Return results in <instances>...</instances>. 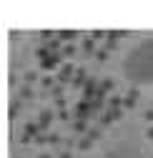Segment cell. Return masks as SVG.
<instances>
[{
	"mask_svg": "<svg viewBox=\"0 0 153 158\" xmlns=\"http://www.w3.org/2000/svg\"><path fill=\"white\" fill-rule=\"evenodd\" d=\"M75 70H78V68H73L70 63L60 65V70H58V81H60V85H65V83H73V78H75Z\"/></svg>",
	"mask_w": 153,
	"mask_h": 158,
	"instance_id": "6da1fadb",
	"label": "cell"
},
{
	"mask_svg": "<svg viewBox=\"0 0 153 158\" xmlns=\"http://www.w3.org/2000/svg\"><path fill=\"white\" fill-rule=\"evenodd\" d=\"M63 63V53H50L45 60H40V68L43 70H53V68H58Z\"/></svg>",
	"mask_w": 153,
	"mask_h": 158,
	"instance_id": "7a4b0ae2",
	"label": "cell"
},
{
	"mask_svg": "<svg viewBox=\"0 0 153 158\" xmlns=\"http://www.w3.org/2000/svg\"><path fill=\"white\" fill-rule=\"evenodd\" d=\"M98 88H101V83L95 81V78H88V83L83 88V101H93L95 93H98Z\"/></svg>",
	"mask_w": 153,
	"mask_h": 158,
	"instance_id": "3957f363",
	"label": "cell"
},
{
	"mask_svg": "<svg viewBox=\"0 0 153 158\" xmlns=\"http://www.w3.org/2000/svg\"><path fill=\"white\" fill-rule=\"evenodd\" d=\"M75 115H78L81 121H88V118L93 115V108H90V101H83V98H81V103L75 106Z\"/></svg>",
	"mask_w": 153,
	"mask_h": 158,
	"instance_id": "277c9868",
	"label": "cell"
},
{
	"mask_svg": "<svg viewBox=\"0 0 153 158\" xmlns=\"http://www.w3.org/2000/svg\"><path fill=\"white\" fill-rule=\"evenodd\" d=\"M121 115H123V110H121V108H116V110L108 108V110L101 115V126H108V123H113V121H118Z\"/></svg>",
	"mask_w": 153,
	"mask_h": 158,
	"instance_id": "5b68a950",
	"label": "cell"
},
{
	"mask_svg": "<svg viewBox=\"0 0 153 158\" xmlns=\"http://www.w3.org/2000/svg\"><path fill=\"white\" fill-rule=\"evenodd\" d=\"M85 83H88V73H85V68H78L70 85H73V88H85Z\"/></svg>",
	"mask_w": 153,
	"mask_h": 158,
	"instance_id": "8992f818",
	"label": "cell"
},
{
	"mask_svg": "<svg viewBox=\"0 0 153 158\" xmlns=\"http://www.w3.org/2000/svg\"><path fill=\"white\" fill-rule=\"evenodd\" d=\"M58 38H60V40H65V43H70V40H75V38H78V30L63 28V30H58Z\"/></svg>",
	"mask_w": 153,
	"mask_h": 158,
	"instance_id": "52a82bcc",
	"label": "cell"
},
{
	"mask_svg": "<svg viewBox=\"0 0 153 158\" xmlns=\"http://www.w3.org/2000/svg\"><path fill=\"white\" fill-rule=\"evenodd\" d=\"M50 121H53V113H50V110H43L40 118H38V126H40V131H45V128L50 126Z\"/></svg>",
	"mask_w": 153,
	"mask_h": 158,
	"instance_id": "ba28073f",
	"label": "cell"
},
{
	"mask_svg": "<svg viewBox=\"0 0 153 158\" xmlns=\"http://www.w3.org/2000/svg\"><path fill=\"white\" fill-rule=\"evenodd\" d=\"M136 101H138V90L133 88V90L123 98V108H133V106H136Z\"/></svg>",
	"mask_w": 153,
	"mask_h": 158,
	"instance_id": "9c48e42d",
	"label": "cell"
},
{
	"mask_svg": "<svg viewBox=\"0 0 153 158\" xmlns=\"http://www.w3.org/2000/svg\"><path fill=\"white\" fill-rule=\"evenodd\" d=\"M23 133H25V135H30L33 141H35V138L40 135V126H38V123H28V126L23 128Z\"/></svg>",
	"mask_w": 153,
	"mask_h": 158,
	"instance_id": "30bf717a",
	"label": "cell"
},
{
	"mask_svg": "<svg viewBox=\"0 0 153 158\" xmlns=\"http://www.w3.org/2000/svg\"><path fill=\"white\" fill-rule=\"evenodd\" d=\"M83 50L88 55H95V40H93V38H85V40H83Z\"/></svg>",
	"mask_w": 153,
	"mask_h": 158,
	"instance_id": "8fae6325",
	"label": "cell"
},
{
	"mask_svg": "<svg viewBox=\"0 0 153 158\" xmlns=\"http://www.w3.org/2000/svg\"><path fill=\"white\" fill-rule=\"evenodd\" d=\"M73 131L75 133H88V121H81V118H78V121L73 123Z\"/></svg>",
	"mask_w": 153,
	"mask_h": 158,
	"instance_id": "7c38bea8",
	"label": "cell"
},
{
	"mask_svg": "<svg viewBox=\"0 0 153 158\" xmlns=\"http://www.w3.org/2000/svg\"><path fill=\"white\" fill-rule=\"evenodd\" d=\"M108 108H113V110H116V108H123V98L110 95V98H108Z\"/></svg>",
	"mask_w": 153,
	"mask_h": 158,
	"instance_id": "4fadbf2b",
	"label": "cell"
},
{
	"mask_svg": "<svg viewBox=\"0 0 153 158\" xmlns=\"http://www.w3.org/2000/svg\"><path fill=\"white\" fill-rule=\"evenodd\" d=\"M48 55H50V48H48V45H40V48L35 50V58H38V60H45Z\"/></svg>",
	"mask_w": 153,
	"mask_h": 158,
	"instance_id": "5bb4252c",
	"label": "cell"
},
{
	"mask_svg": "<svg viewBox=\"0 0 153 158\" xmlns=\"http://www.w3.org/2000/svg\"><path fill=\"white\" fill-rule=\"evenodd\" d=\"M48 48H50V53H60V38H53L50 43H45Z\"/></svg>",
	"mask_w": 153,
	"mask_h": 158,
	"instance_id": "9a60e30c",
	"label": "cell"
},
{
	"mask_svg": "<svg viewBox=\"0 0 153 158\" xmlns=\"http://www.w3.org/2000/svg\"><path fill=\"white\" fill-rule=\"evenodd\" d=\"M93 58H95V60H98V63H105V60H108V50H105V48L95 50V55H93Z\"/></svg>",
	"mask_w": 153,
	"mask_h": 158,
	"instance_id": "2e32d148",
	"label": "cell"
},
{
	"mask_svg": "<svg viewBox=\"0 0 153 158\" xmlns=\"http://www.w3.org/2000/svg\"><path fill=\"white\" fill-rule=\"evenodd\" d=\"M90 146H93V141H90L88 135H85V138H81V141H78V148H81V151H88Z\"/></svg>",
	"mask_w": 153,
	"mask_h": 158,
	"instance_id": "e0dca14e",
	"label": "cell"
},
{
	"mask_svg": "<svg viewBox=\"0 0 153 158\" xmlns=\"http://www.w3.org/2000/svg\"><path fill=\"white\" fill-rule=\"evenodd\" d=\"M113 85H116V83H113L110 78H105V81H101V90H103V93H108V90H113Z\"/></svg>",
	"mask_w": 153,
	"mask_h": 158,
	"instance_id": "ac0fdd59",
	"label": "cell"
},
{
	"mask_svg": "<svg viewBox=\"0 0 153 158\" xmlns=\"http://www.w3.org/2000/svg\"><path fill=\"white\" fill-rule=\"evenodd\" d=\"M123 35H128V30H108V38H113V40H118Z\"/></svg>",
	"mask_w": 153,
	"mask_h": 158,
	"instance_id": "d6986e66",
	"label": "cell"
},
{
	"mask_svg": "<svg viewBox=\"0 0 153 158\" xmlns=\"http://www.w3.org/2000/svg\"><path fill=\"white\" fill-rule=\"evenodd\" d=\"M60 141H63V138H60V133H50V135H48V143H50V146H58Z\"/></svg>",
	"mask_w": 153,
	"mask_h": 158,
	"instance_id": "ffe728a7",
	"label": "cell"
},
{
	"mask_svg": "<svg viewBox=\"0 0 153 158\" xmlns=\"http://www.w3.org/2000/svg\"><path fill=\"white\" fill-rule=\"evenodd\" d=\"M85 135L90 138V141H98V138H101V128H90V131H88Z\"/></svg>",
	"mask_w": 153,
	"mask_h": 158,
	"instance_id": "44dd1931",
	"label": "cell"
},
{
	"mask_svg": "<svg viewBox=\"0 0 153 158\" xmlns=\"http://www.w3.org/2000/svg\"><path fill=\"white\" fill-rule=\"evenodd\" d=\"M43 88H48V90H53V88H55V81H53L50 75H45V78H43Z\"/></svg>",
	"mask_w": 153,
	"mask_h": 158,
	"instance_id": "7402d4cb",
	"label": "cell"
},
{
	"mask_svg": "<svg viewBox=\"0 0 153 158\" xmlns=\"http://www.w3.org/2000/svg\"><path fill=\"white\" fill-rule=\"evenodd\" d=\"M75 55V45H65L63 48V58H73Z\"/></svg>",
	"mask_w": 153,
	"mask_h": 158,
	"instance_id": "603a6c76",
	"label": "cell"
},
{
	"mask_svg": "<svg viewBox=\"0 0 153 158\" xmlns=\"http://www.w3.org/2000/svg\"><path fill=\"white\" fill-rule=\"evenodd\" d=\"M90 38H93V40H101V38H108V33H105V30H93Z\"/></svg>",
	"mask_w": 153,
	"mask_h": 158,
	"instance_id": "cb8c5ba5",
	"label": "cell"
},
{
	"mask_svg": "<svg viewBox=\"0 0 153 158\" xmlns=\"http://www.w3.org/2000/svg\"><path fill=\"white\" fill-rule=\"evenodd\" d=\"M18 110H20V103L13 101V103H10V118H15V115H18Z\"/></svg>",
	"mask_w": 153,
	"mask_h": 158,
	"instance_id": "d4e9b609",
	"label": "cell"
},
{
	"mask_svg": "<svg viewBox=\"0 0 153 158\" xmlns=\"http://www.w3.org/2000/svg\"><path fill=\"white\" fill-rule=\"evenodd\" d=\"M20 98H33V90H30V85H23V88H20Z\"/></svg>",
	"mask_w": 153,
	"mask_h": 158,
	"instance_id": "484cf974",
	"label": "cell"
},
{
	"mask_svg": "<svg viewBox=\"0 0 153 158\" xmlns=\"http://www.w3.org/2000/svg\"><path fill=\"white\" fill-rule=\"evenodd\" d=\"M35 81H38V73H25V85H30Z\"/></svg>",
	"mask_w": 153,
	"mask_h": 158,
	"instance_id": "4316f807",
	"label": "cell"
},
{
	"mask_svg": "<svg viewBox=\"0 0 153 158\" xmlns=\"http://www.w3.org/2000/svg\"><path fill=\"white\" fill-rule=\"evenodd\" d=\"M118 45V40H113V38H105V50H113Z\"/></svg>",
	"mask_w": 153,
	"mask_h": 158,
	"instance_id": "83f0119b",
	"label": "cell"
},
{
	"mask_svg": "<svg viewBox=\"0 0 153 158\" xmlns=\"http://www.w3.org/2000/svg\"><path fill=\"white\" fill-rule=\"evenodd\" d=\"M50 93H53V95H55V98H63V85H60V83H58V85H55V88H53V90H50Z\"/></svg>",
	"mask_w": 153,
	"mask_h": 158,
	"instance_id": "f1b7e54d",
	"label": "cell"
},
{
	"mask_svg": "<svg viewBox=\"0 0 153 158\" xmlns=\"http://www.w3.org/2000/svg\"><path fill=\"white\" fill-rule=\"evenodd\" d=\"M55 106H58L60 110H65V98H55Z\"/></svg>",
	"mask_w": 153,
	"mask_h": 158,
	"instance_id": "f546056e",
	"label": "cell"
},
{
	"mask_svg": "<svg viewBox=\"0 0 153 158\" xmlns=\"http://www.w3.org/2000/svg\"><path fill=\"white\" fill-rule=\"evenodd\" d=\"M35 143H38V146H43V143H48V135H38V138H35Z\"/></svg>",
	"mask_w": 153,
	"mask_h": 158,
	"instance_id": "4dcf8cb0",
	"label": "cell"
},
{
	"mask_svg": "<svg viewBox=\"0 0 153 158\" xmlns=\"http://www.w3.org/2000/svg\"><path fill=\"white\" fill-rule=\"evenodd\" d=\"M58 118H60V121H68L70 113H68V110H60V113H58Z\"/></svg>",
	"mask_w": 153,
	"mask_h": 158,
	"instance_id": "1f68e13d",
	"label": "cell"
},
{
	"mask_svg": "<svg viewBox=\"0 0 153 158\" xmlns=\"http://www.w3.org/2000/svg\"><path fill=\"white\" fill-rule=\"evenodd\" d=\"M143 118H146L148 123H153V110H146V113H143Z\"/></svg>",
	"mask_w": 153,
	"mask_h": 158,
	"instance_id": "d6a6232c",
	"label": "cell"
},
{
	"mask_svg": "<svg viewBox=\"0 0 153 158\" xmlns=\"http://www.w3.org/2000/svg\"><path fill=\"white\" fill-rule=\"evenodd\" d=\"M58 158H73V156H70V151H63V153H60Z\"/></svg>",
	"mask_w": 153,
	"mask_h": 158,
	"instance_id": "836d02e7",
	"label": "cell"
},
{
	"mask_svg": "<svg viewBox=\"0 0 153 158\" xmlns=\"http://www.w3.org/2000/svg\"><path fill=\"white\" fill-rule=\"evenodd\" d=\"M148 138H151V141H153V126L148 128Z\"/></svg>",
	"mask_w": 153,
	"mask_h": 158,
	"instance_id": "e575fe53",
	"label": "cell"
},
{
	"mask_svg": "<svg viewBox=\"0 0 153 158\" xmlns=\"http://www.w3.org/2000/svg\"><path fill=\"white\" fill-rule=\"evenodd\" d=\"M40 158H50V156H48V153H40Z\"/></svg>",
	"mask_w": 153,
	"mask_h": 158,
	"instance_id": "d590c367",
	"label": "cell"
}]
</instances>
